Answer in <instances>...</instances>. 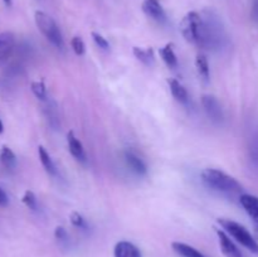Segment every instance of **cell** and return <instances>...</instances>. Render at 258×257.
I'll return each instance as SVG.
<instances>
[{
  "label": "cell",
  "instance_id": "obj_22",
  "mask_svg": "<svg viewBox=\"0 0 258 257\" xmlns=\"http://www.w3.org/2000/svg\"><path fill=\"white\" fill-rule=\"evenodd\" d=\"M71 47H72L73 52L77 55H83L86 52V45L85 42L81 37H73L71 40Z\"/></svg>",
  "mask_w": 258,
  "mask_h": 257
},
{
  "label": "cell",
  "instance_id": "obj_26",
  "mask_svg": "<svg viewBox=\"0 0 258 257\" xmlns=\"http://www.w3.org/2000/svg\"><path fill=\"white\" fill-rule=\"evenodd\" d=\"M9 204V198H8L7 193L4 191V189L0 188V206L7 207Z\"/></svg>",
  "mask_w": 258,
  "mask_h": 257
},
{
  "label": "cell",
  "instance_id": "obj_3",
  "mask_svg": "<svg viewBox=\"0 0 258 257\" xmlns=\"http://www.w3.org/2000/svg\"><path fill=\"white\" fill-rule=\"evenodd\" d=\"M34 20L39 32L44 35L48 42L52 43L58 49L64 48V39H63L62 32L52 17H49L47 13L37 10L34 14Z\"/></svg>",
  "mask_w": 258,
  "mask_h": 257
},
{
  "label": "cell",
  "instance_id": "obj_4",
  "mask_svg": "<svg viewBox=\"0 0 258 257\" xmlns=\"http://www.w3.org/2000/svg\"><path fill=\"white\" fill-rule=\"evenodd\" d=\"M218 223L221 224L223 231H226L227 233L231 234V236L233 237L237 242H239L242 246L246 247L247 249H249L252 253L258 254L257 239L254 238L248 231H247L246 227L237 223V222L232 221V219H227V218H219Z\"/></svg>",
  "mask_w": 258,
  "mask_h": 257
},
{
  "label": "cell",
  "instance_id": "obj_9",
  "mask_svg": "<svg viewBox=\"0 0 258 257\" xmlns=\"http://www.w3.org/2000/svg\"><path fill=\"white\" fill-rule=\"evenodd\" d=\"M123 156H125V161L127 164L128 168L131 169V171L136 174V175H146L148 173V168H146V164L144 163L143 159L133 150H126L123 153Z\"/></svg>",
  "mask_w": 258,
  "mask_h": 257
},
{
  "label": "cell",
  "instance_id": "obj_8",
  "mask_svg": "<svg viewBox=\"0 0 258 257\" xmlns=\"http://www.w3.org/2000/svg\"><path fill=\"white\" fill-rule=\"evenodd\" d=\"M143 12L158 23L166 22V13L159 0H144Z\"/></svg>",
  "mask_w": 258,
  "mask_h": 257
},
{
  "label": "cell",
  "instance_id": "obj_21",
  "mask_svg": "<svg viewBox=\"0 0 258 257\" xmlns=\"http://www.w3.org/2000/svg\"><path fill=\"white\" fill-rule=\"evenodd\" d=\"M22 201H23V203H24L25 206L30 209V211H37L38 209L37 197L34 196V193H33V191H30V190L25 191L24 196H23V198H22Z\"/></svg>",
  "mask_w": 258,
  "mask_h": 257
},
{
  "label": "cell",
  "instance_id": "obj_14",
  "mask_svg": "<svg viewBox=\"0 0 258 257\" xmlns=\"http://www.w3.org/2000/svg\"><path fill=\"white\" fill-rule=\"evenodd\" d=\"M159 53H160L161 58H163V60L165 62V65L168 66L169 68L175 70V68L178 67V58H176L173 43H168L165 47L160 48V49H159Z\"/></svg>",
  "mask_w": 258,
  "mask_h": 257
},
{
  "label": "cell",
  "instance_id": "obj_19",
  "mask_svg": "<svg viewBox=\"0 0 258 257\" xmlns=\"http://www.w3.org/2000/svg\"><path fill=\"white\" fill-rule=\"evenodd\" d=\"M0 161L9 170L15 168V165H17V158H15V154L13 153L12 149L8 148V146H3L2 150H0Z\"/></svg>",
  "mask_w": 258,
  "mask_h": 257
},
{
  "label": "cell",
  "instance_id": "obj_2",
  "mask_svg": "<svg viewBox=\"0 0 258 257\" xmlns=\"http://www.w3.org/2000/svg\"><path fill=\"white\" fill-rule=\"evenodd\" d=\"M201 178L207 188L217 193L226 194V196H238L243 190L241 183L236 178L219 169H204L201 174Z\"/></svg>",
  "mask_w": 258,
  "mask_h": 257
},
{
  "label": "cell",
  "instance_id": "obj_18",
  "mask_svg": "<svg viewBox=\"0 0 258 257\" xmlns=\"http://www.w3.org/2000/svg\"><path fill=\"white\" fill-rule=\"evenodd\" d=\"M196 67L198 71V75L204 82H208L209 81V75H211V71H209V63L208 59L204 54L199 53L196 58Z\"/></svg>",
  "mask_w": 258,
  "mask_h": 257
},
{
  "label": "cell",
  "instance_id": "obj_7",
  "mask_svg": "<svg viewBox=\"0 0 258 257\" xmlns=\"http://www.w3.org/2000/svg\"><path fill=\"white\" fill-rule=\"evenodd\" d=\"M217 236H218L219 241V247H221L222 253L226 257H243V253L241 252V249L234 244V242L229 238V236L227 234L226 231L223 229H216Z\"/></svg>",
  "mask_w": 258,
  "mask_h": 257
},
{
  "label": "cell",
  "instance_id": "obj_12",
  "mask_svg": "<svg viewBox=\"0 0 258 257\" xmlns=\"http://www.w3.org/2000/svg\"><path fill=\"white\" fill-rule=\"evenodd\" d=\"M15 44V37L10 32L0 33V65L7 59L12 53Z\"/></svg>",
  "mask_w": 258,
  "mask_h": 257
},
{
  "label": "cell",
  "instance_id": "obj_11",
  "mask_svg": "<svg viewBox=\"0 0 258 257\" xmlns=\"http://www.w3.org/2000/svg\"><path fill=\"white\" fill-rule=\"evenodd\" d=\"M115 257H141V252L138 247L128 241H120L113 248Z\"/></svg>",
  "mask_w": 258,
  "mask_h": 257
},
{
  "label": "cell",
  "instance_id": "obj_20",
  "mask_svg": "<svg viewBox=\"0 0 258 257\" xmlns=\"http://www.w3.org/2000/svg\"><path fill=\"white\" fill-rule=\"evenodd\" d=\"M30 88H32V92L34 93V96L38 100L43 101V102L48 100L47 88H45V85L43 81H35V82L32 83Z\"/></svg>",
  "mask_w": 258,
  "mask_h": 257
},
{
  "label": "cell",
  "instance_id": "obj_29",
  "mask_svg": "<svg viewBox=\"0 0 258 257\" xmlns=\"http://www.w3.org/2000/svg\"><path fill=\"white\" fill-rule=\"evenodd\" d=\"M3 130H4V126H3V122H2V120H0V134L3 133Z\"/></svg>",
  "mask_w": 258,
  "mask_h": 257
},
{
  "label": "cell",
  "instance_id": "obj_27",
  "mask_svg": "<svg viewBox=\"0 0 258 257\" xmlns=\"http://www.w3.org/2000/svg\"><path fill=\"white\" fill-rule=\"evenodd\" d=\"M252 18L256 23H258V0H253L252 3V10H251Z\"/></svg>",
  "mask_w": 258,
  "mask_h": 257
},
{
  "label": "cell",
  "instance_id": "obj_6",
  "mask_svg": "<svg viewBox=\"0 0 258 257\" xmlns=\"http://www.w3.org/2000/svg\"><path fill=\"white\" fill-rule=\"evenodd\" d=\"M239 202H241L242 207L247 212V214L253 221L254 233L258 238V197L252 196V194H241Z\"/></svg>",
  "mask_w": 258,
  "mask_h": 257
},
{
  "label": "cell",
  "instance_id": "obj_1",
  "mask_svg": "<svg viewBox=\"0 0 258 257\" xmlns=\"http://www.w3.org/2000/svg\"><path fill=\"white\" fill-rule=\"evenodd\" d=\"M180 32L186 42L193 43L199 47H211L212 38L209 25L203 20L202 15L197 12H189L181 19Z\"/></svg>",
  "mask_w": 258,
  "mask_h": 257
},
{
  "label": "cell",
  "instance_id": "obj_24",
  "mask_svg": "<svg viewBox=\"0 0 258 257\" xmlns=\"http://www.w3.org/2000/svg\"><path fill=\"white\" fill-rule=\"evenodd\" d=\"M91 35H92L93 42L96 43V45H97L98 48H101V49L103 50L110 49V43L107 42V39H106L102 34H100V33L97 32H92L91 33Z\"/></svg>",
  "mask_w": 258,
  "mask_h": 257
},
{
  "label": "cell",
  "instance_id": "obj_13",
  "mask_svg": "<svg viewBox=\"0 0 258 257\" xmlns=\"http://www.w3.org/2000/svg\"><path fill=\"white\" fill-rule=\"evenodd\" d=\"M169 87H170L171 95L174 96L175 100H178L181 103H188L189 102V95L186 92L185 87L179 82L175 78H169L168 80Z\"/></svg>",
  "mask_w": 258,
  "mask_h": 257
},
{
  "label": "cell",
  "instance_id": "obj_17",
  "mask_svg": "<svg viewBox=\"0 0 258 257\" xmlns=\"http://www.w3.org/2000/svg\"><path fill=\"white\" fill-rule=\"evenodd\" d=\"M38 154H39V160L40 163H42L43 168L45 169V171H47L48 174H50V175H55V174H57V168H55L52 158H50V155L48 154V151L45 150L44 146L40 145L39 148H38Z\"/></svg>",
  "mask_w": 258,
  "mask_h": 257
},
{
  "label": "cell",
  "instance_id": "obj_25",
  "mask_svg": "<svg viewBox=\"0 0 258 257\" xmlns=\"http://www.w3.org/2000/svg\"><path fill=\"white\" fill-rule=\"evenodd\" d=\"M54 237L58 239V241H67L68 233L63 227H57L54 231Z\"/></svg>",
  "mask_w": 258,
  "mask_h": 257
},
{
  "label": "cell",
  "instance_id": "obj_23",
  "mask_svg": "<svg viewBox=\"0 0 258 257\" xmlns=\"http://www.w3.org/2000/svg\"><path fill=\"white\" fill-rule=\"evenodd\" d=\"M71 222H72L73 226L77 227V228L85 229V231L86 229H88L87 222H86V219L83 218L78 212H73V213L71 214Z\"/></svg>",
  "mask_w": 258,
  "mask_h": 257
},
{
  "label": "cell",
  "instance_id": "obj_28",
  "mask_svg": "<svg viewBox=\"0 0 258 257\" xmlns=\"http://www.w3.org/2000/svg\"><path fill=\"white\" fill-rule=\"evenodd\" d=\"M3 2L5 3V5H7V7H10V5H12L13 0H3Z\"/></svg>",
  "mask_w": 258,
  "mask_h": 257
},
{
  "label": "cell",
  "instance_id": "obj_16",
  "mask_svg": "<svg viewBox=\"0 0 258 257\" xmlns=\"http://www.w3.org/2000/svg\"><path fill=\"white\" fill-rule=\"evenodd\" d=\"M134 55L144 63L145 66H151L155 62V55H154L153 48H140V47H134L133 49Z\"/></svg>",
  "mask_w": 258,
  "mask_h": 257
},
{
  "label": "cell",
  "instance_id": "obj_15",
  "mask_svg": "<svg viewBox=\"0 0 258 257\" xmlns=\"http://www.w3.org/2000/svg\"><path fill=\"white\" fill-rule=\"evenodd\" d=\"M174 251L178 254H180L181 257H204L203 253L196 249L194 247L189 246V244L183 243V242H173L171 243Z\"/></svg>",
  "mask_w": 258,
  "mask_h": 257
},
{
  "label": "cell",
  "instance_id": "obj_10",
  "mask_svg": "<svg viewBox=\"0 0 258 257\" xmlns=\"http://www.w3.org/2000/svg\"><path fill=\"white\" fill-rule=\"evenodd\" d=\"M67 143L71 154H72L78 161H81V163H87V155H86L85 148H83L82 143L76 138L75 134H73L72 131H70V133L67 134Z\"/></svg>",
  "mask_w": 258,
  "mask_h": 257
},
{
  "label": "cell",
  "instance_id": "obj_5",
  "mask_svg": "<svg viewBox=\"0 0 258 257\" xmlns=\"http://www.w3.org/2000/svg\"><path fill=\"white\" fill-rule=\"evenodd\" d=\"M202 105H203L204 111L214 122H222L224 118L223 108H222L221 102L212 95H204L202 97Z\"/></svg>",
  "mask_w": 258,
  "mask_h": 257
}]
</instances>
